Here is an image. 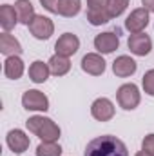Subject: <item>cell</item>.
Listing matches in <instances>:
<instances>
[{"label":"cell","instance_id":"6da1fadb","mask_svg":"<svg viewBox=\"0 0 154 156\" xmlns=\"http://www.w3.org/2000/svg\"><path fill=\"white\" fill-rule=\"evenodd\" d=\"M83 156H129V151L120 138L103 134L87 144Z\"/></svg>","mask_w":154,"mask_h":156},{"label":"cell","instance_id":"7a4b0ae2","mask_svg":"<svg viewBox=\"0 0 154 156\" xmlns=\"http://www.w3.org/2000/svg\"><path fill=\"white\" fill-rule=\"evenodd\" d=\"M29 133H33L35 136H38L42 142H56L60 138V127L45 116H31L26 122Z\"/></svg>","mask_w":154,"mask_h":156},{"label":"cell","instance_id":"3957f363","mask_svg":"<svg viewBox=\"0 0 154 156\" xmlns=\"http://www.w3.org/2000/svg\"><path fill=\"white\" fill-rule=\"evenodd\" d=\"M116 100H118L120 107L125 109V111L136 109L140 105V100H142L138 85H134V83H123V85H120V89L116 91Z\"/></svg>","mask_w":154,"mask_h":156},{"label":"cell","instance_id":"277c9868","mask_svg":"<svg viewBox=\"0 0 154 156\" xmlns=\"http://www.w3.org/2000/svg\"><path fill=\"white\" fill-rule=\"evenodd\" d=\"M22 105L27 111H47L49 109V98L38 89H29L22 96Z\"/></svg>","mask_w":154,"mask_h":156},{"label":"cell","instance_id":"5b68a950","mask_svg":"<svg viewBox=\"0 0 154 156\" xmlns=\"http://www.w3.org/2000/svg\"><path fill=\"white\" fill-rule=\"evenodd\" d=\"M27 27H29L31 35L37 40H47V38H51V35L54 33V24H53V20L47 18V16H44V15H37V16L33 18V22H31Z\"/></svg>","mask_w":154,"mask_h":156},{"label":"cell","instance_id":"8992f818","mask_svg":"<svg viewBox=\"0 0 154 156\" xmlns=\"http://www.w3.org/2000/svg\"><path fill=\"white\" fill-rule=\"evenodd\" d=\"M127 45H129V49H131L132 55H136V56H147L151 53V49H152V40L143 31L142 33H132L129 37V40H127Z\"/></svg>","mask_w":154,"mask_h":156},{"label":"cell","instance_id":"52a82bcc","mask_svg":"<svg viewBox=\"0 0 154 156\" xmlns=\"http://www.w3.org/2000/svg\"><path fill=\"white\" fill-rule=\"evenodd\" d=\"M149 26V11L145 7H138L134 9L127 20H125V29L132 35V33H142L145 27Z\"/></svg>","mask_w":154,"mask_h":156},{"label":"cell","instance_id":"ba28073f","mask_svg":"<svg viewBox=\"0 0 154 156\" xmlns=\"http://www.w3.org/2000/svg\"><path fill=\"white\" fill-rule=\"evenodd\" d=\"M91 115L98 122H109L114 116V104L109 98H96L91 105Z\"/></svg>","mask_w":154,"mask_h":156},{"label":"cell","instance_id":"9c48e42d","mask_svg":"<svg viewBox=\"0 0 154 156\" xmlns=\"http://www.w3.org/2000/svg\"><path fill=\"white\" fill-rule=\"evenodd\" d=\"M78 49H80V40L73 33H64L60 38L56 40V44H54L56 55H62V56H67V58L73 56Z\"/></svg>","mask_w":154,"mask_h":156},{"label":"cell","instance_id":"30bf717a","mask_svg":"<svg viewBox=\"0 0 154 156\" xmlns=\"http://www.w3.org/2000/svg\"><path fill=\"white\" fill-rule=\"evenodd\" d=\"M5 142H7V147H9L13 153H16V154L26 153V151L29 149V144H31V142H29V136H26V133L20 131V129L9 131Z\"/></svg>","mask_w":154,"mask_h":156},{"label":"cell","instance_id":"8fae6325","mask_svg":"<svg viewBox=\"0 0 154 156\" xmlns=\"http://www.w3.org/2000/svg\"><path fill=\"white\" fill-rule=\"evenodd\" d=\"M82 69H83L87 75L100 76V75H103V71H105V60H103L98 53H87V55L82 58Z\"/></svg>","mask_w":154,"mask_h":156},{"label":"cell","instance_id":"7c38bea8","mask_svg":"<svg viewBox=\"0 0 154 156\" xmlns=\"http://www.w3.org/2000/svg\"><path fill=\"white\" fill-rule=\"evenodd\" d=\"M118 45H120V38H118V35L113 33V31L100 33V35H96V38H94V49H96L98 53H103V55L113 53L114 49H118Z\"/></svg>","mask_w":154,"mask_h":156},{"label":"cell","instance_id":"4fadbf2b","mask_svg":"<svg viewBox=\"0 0 154 156\" xmlns=\"http://www.w3.org/2000/svg\"><path fill=\"white\" fill-rule=\"evenodd\" d=\"M136 69H138V64L131 56H127V55L118 56L113 62V73L120 78H127V76H131V75H134Z\"/></svg>","mask_w":154,"mask_h":156},{"label":"cell","instance_id":"5bb4252c","mask_svg":"<svg viewBox=\"0 0 154 156\" xmlns=\"http://www.w3.org/2000/svg\"><path fill=\"white\" fill-rule=\"evenodd\" d=\"M15 11H16V16H18V22L24 24V26H29L33 22V18L37 16L35 15V7L29 0H16L15 2Z\"/></svg>","mask_w":154,"mask_h":156},{"label":"cell","instance_id":"9a60e30c","mask_svg":"<svg viewBox=\"0 0 154 156\" xmlns=\"http://www.w3.org/2000/svg\"><path fill=\"white\" fill-rule=\"evenodd\" d=\"M4 75L11 80H18L24 75V62L18 55L15 56H7L4 62Z\"/></svg>","mask_w":154,"mask_h":156},{"label":"cell","instance_id":"2e32d148","mask_svg":"<svg viewBox=\"0 0 154 156\" xmlns=\"http://www.w3.org/2000/svg\"><path fill=\"white\" fill-rule=\"evenodd\" d=\"M0 53L5 55V56H15V55L22 53V45H20V42L15 38L13 35L4 31L0 35Z\"/></svg>","mask_w":154,"mask_h":156},{"label":"cell","instance_id":"e0dca14e","mask_svg":"<svg viewBox=\"0 0 154 156\" xmlns=\"http://www.w3.org/2000/svg\"><path fill=\"white\" fill-rule=\"evenodd\" d=\"M18 22V16H16V11H15V5H9V4H4L0 7V26L5 33H9Z\"/></svg>","mask_w":154,"mask_h":156},{"label":"cell","instance_id":"ac0fdd59","mask_svg":"<svg viewBox=\"0 0 154 156\" xmlns=\"http://www.w3.org/2000/svg\"><path fill=\"white\" fill-rule=\"evenodd\" d=\"M47 66H49V69H51V73H53L54 76H64V75H67L69 69H71L69 58H67V56H62V55L51 56L49 62H47Z\"/></svg>","mask_w":154,"mask_h":156},{"label":"cell","instance_id":"d6986e66","mask_svg":"<svg viewBox=\"0 0 154 156\" xmlns=\"http://www.w3.org/2000/svg\"><path fill=\"white\" fill-rule=\"evenodd\" d=\"M49 73H51L49 66L44 64L42 60H35V62L29 66V78H31V82H35V83H44V82L49 78Z\"/></svg>","mask_w":154,"mask_h":156},{"label":"cell","instance_id":"ffe728a7","mask_svg":"<svg viewBox=\"0 0 154 156\" xmlns=\"http://www.w3.org/2000/svg\"><path fill=\"white\" fill-rule=\"evenodd\" d=\"M80 9H82L80 0H58V5H56V13L62 16H67V18L76 16Z\"/></svg>","mask_w":154,"mask_h":156},{"label":"cell","instance_id":"44dd1931","mask_svg":"<svg viewBox=\"0 0 154 156\" xmlns=\"http://www.w3.org/2000/svg\"><path fill=\"white\" fill-rule=\"evenodd\" d=\"M87 20L91 26H102L111 20V15L107 7H98V9H87Z\"/></svg>","mask_w":154,"mask_h":156},{"label":"cell","instance_id":"7402d4cb","mask_svg":"<svg viewBox=\"0 0 154 156\" xmlns=\"http://www.w3.org/2000/svg\"><path fill=\"white\" fill-rule=\"evenodd\" d=\"M62 147L56 142H42L37 147V156H60Z\"/></svg>","mask_w":154,"mask_h":156},{"label":"cell","instance_id":"603a6c76","mask_svg":"<svg viewBox=\"0 0 154 156\" xmlns=\"http://www.w3.org/2000/svg\"><path fill=\"white\" fill-rule=\"evenodd\" d=\"M129 5V0H109V5H107V11L111 15V18L120 16Z\"/></svg>","mask_w":154,"mask_h":156},{"label":"cell","instance_id":"cb8c5ba5","mask_svg":"<svg viewBox=\"0 0 154 156\" xmlns=\"http://www.w3.org/2000/svg\"><path fill=\"white\" fill-rule=\"evenodd\" d=\"M142 83H143V91H145V94L154 96V69L147 71V73L143 75Z\"/></svg>","mask_w":154,"mask_h":156},{"label":"cell","instance_id":"d4e9b609","mask_svg":"<svg viewBox=\"0 0 154 156\" xmlns=\"http://www.w3.org/2000/svg\"><path fill=\"white\" fill-rule=\"evenodd\" d=\"M142 149H143L147 154L154 156V133L152 134H147V136L143 138V142H142Z\"/></svg>","mask_w":154,"mask_h":156},{"label":"cell","instance_id":"484cf974","mask_svg":"<svg viewBox=\"0 0 154 156\" xmlns=\"http://www.w3.org/2000/svg\"><path fill=\"white\" fill-rule=\"evenodd\" d=\"M42 7L47 9L49 13H56V5H58V0H40Z\"/></svg>","mask_w":154,"mask_h":156},{"label":"cell","instance_id":"4316f807","mask_svg":"<svg viewBox=\"0 0 154 156\" xmlns=\"http://www.w3.org/2000/svg\"><path fill=\"white\" fill-rule=\"evenodd\" d=\"M89 9H98V7H107L109 0H87Z\"/></svg>","mask_w":154,"mask_h":156},{"label":"cell","instance_id":"83f0119b","mask_svg":"<svg viewBox=\"0 0 154 156\" xmlns=\"http://www.w3.org/2000/svg\"><path fill=\"white\" fill-rule=\"evenodd\" d=\"M142 4H143V7L147 11H152L154 13V0H142Z\"/></svg>","mask_w":154,"mask_h":156},{"label":"cell","instance_id":"f1b7e54d","mask_svg":"<svg viewBox=\"0 0 154 156\" xmlns=\"http://www.w3.org/2000/svg\"><path fill=\"white\" fill-rule=\"evenodd\" d=\"M136 156H151V154H147L145 151H140V153H136Z\"/></svg>","mask_w":154,"mask_h":156}]
</instances>
